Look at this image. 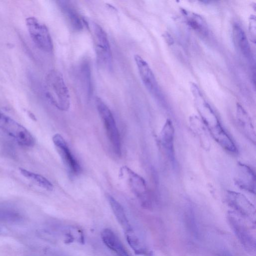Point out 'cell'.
<instances>
[{"label":"cell","mask_w":256,"mask_h":256,"mask_svg":"<svg viewBox=\"0 0 256 256\" xmlns=\"http://www.w3.org/2000/svg\"><path fill=\"white\" fill-rule=\"evenodd\" d=\"M46 96L49 102L57 109L67 111L70 106L68 89L62 74L52 70L46 76Z\"/></svg>","instance_id":"7a4b0ae2"},{"label":"cell","mask_w":256,"mask_h":256,"mask_svg":"<svg viewBox=\"0 0 256 256\" xmlns=\"http://www.w3.org/2000/svg\"><path fill=\"white\" fill-rule=\"evenodd\" d=\"M81 76L84 82L88 94L92 92V81L90 76V69L87 63H84L81 67Z\"/></svg>","instance_id":"603a6c76"},{"label":"cell","mask_w":256,"mask_h":256,"mask_svg":"<svg viewBox=\"0 0 256 256\" xmlns=\"http://www.w3.org/2000/svg\"><path fill=\"white\" fill-rule=\"evenodd\" d=\"M134 58L140 78L144 86L151 94H158V82L150 66L138 54H136Z\"/></svg>","instance_id":"7c38bea8"},{"label":"cell","mask_w":256,"mask_h":256,"mask_svg":"<svg viewBox=\"0 0 256 256\" xmlns=\"http://www.w3.org/2000/svg\"><path fill=\"white\" fill-rule=\"evenodd\" d=\"M174 129L172 122L166 120L160 132V140L169 158L172 162L175 160L174 149Z\"/></svg>","instance_id":"4fadbf2b"},{"label":"cell","mask_w":256,"mask_h":256,"mask_svg":"<svg viewBox=\"0 0 256 256\" xmlns=\"http://www.w3.org/2000/svg\"><path fill=\"white\" fill-rule=\"evenodd\" d=\"M190 123L192 129L199 138L202 146L206 150H208L210 142L202 122L198 116H192L190 118Z\"/></svg>","instance_id":"ac0fdd59"},{"label":"cell","mask_w":256,"mask_h":256,"mask_svg":"<svg viewBox=\"0 0 256 256\" xmlns=\"http://www.w3.org/2000/svg\"><path fill=\"white\" fill-rule=\"evenodd\" d=\"M242 218L234 212L228 213V222L239 242L248 252L252 253L256 248L255 240Z\"/></svg>","instance_id":"ba28073f"},{"label":"cell","mask_w":256,"mask_h":256,"mask_svg":"<svg viewBox=\"0 0 256 256\" xmlns=\"http://www.w3.org/2000/svg\"><path fill=\"white\" fill-rule=\"evenodd\" d=\"M188 16V23L194 30L202 34H207L206 24L200 16L194 13L189 14Z\"/></svg>","instance_id":"7402d4cb"},{"label":"cell","mask_w":256,"mask_h":256,"mask_svg":"<svg viewBox=\"0 0 256 256\" xmlns=\"http://www.w3.org/2000/svg\"><path fill=\"white\" fill-rule=\"evenodd\" d=\"M101 237L104 244L118 256H130L119 238L110 229L104 230Z\"/></svg>","instance_id":"5bb4252c"},{"label":"cell","mask_w":256,"mask_h":256,"mask_svg":"<svg viewBox=\"0 0 256 256\" xmlns=\"http://www.w3.org/2000/svg\"><path fill=\"white\" fill-rule=\"evenodd\" d=\"M108 200L116 218L125 232L132 230L121 204L110 195L108 196Z\"/></svg>","instance_id":"e0dca14e"},{"label":"cell","mask_w":256,"mask_h":256,"mask_svg":"<svg viewBox=\"0 0 256 256\" xmlns=\"http://www.w3.org/2000/svg\"><path fill=\"white\" fill-rule=\"evenodd\" d=\"M234 182L240 189L255 194V174L253 170L246 164L242 162L238 164Z\"/></svg>","instance_id":"8fae6325"},{"label":"cell","mask_w":256,"mask_h":256,"mask_svg":"<svg viewBox=\"0 0 256 256\" xmlns=\"http://www.w3.org/2000/svg\"><path fill=\"white\" fill-rule=\"evenodd\" d=\"M59 6L66 16L70 26L75 30H82L86 22L82 16L68 1H58Z\"/></svg>","instance_id":"9a60e30c"},{"label":"cell","mask_w":256,"mask_h":256,"mask_svg":"<svg viewBox=\"0 0 256 256\" xmlns=\"http://www.w3.org/2000/svg\"><path fill=\"white\" fill-rule=\"evenodd\" d=\"M95 104L114 152L116 154L120 156L122 154L121 139L114 116L109 108L100 98H96Z\"/></svg>","instance_id":"3957f363"},{"label":"cell","mask_w":256,"mask_h":256,"mask_svg":"<svg viewBox=\"0 0 256 256\" xmlns=\"http://www.w3.org/2000/svg\"><path fill=\"white\" fill-rule=\"evenodd\" d=\"M233 35L240 52L245 56L249 57L251 54L250 46L244 30L238 24L233 26Z\"/></svg>","instance_id":"d6986e66"},{"label":"cell","mask_w":256,"mask_h":256,"mask_svg":"<svg viewBox=\"0 0 256 256\" xmlns=\"http://www.w3.org/2000/svg\"><path fill=\"white\" fill-rule=\"evenodd\" d=\"M249 29L251 38L254 42H255L256 38V17L254 15H252L250 18Z\"/></svg>","instance_id":"cb8c5ba5"},{"label":"cell","mask_w":256,"mask_h":256,"mask_svg":"<svg viewBox=\"0 0 256 256\" xmlns=\"http://www.w3.org/2000/svg\"><path fill=\"white\" fill-rule=\"evenodd\" d=\"M26 25L30 37L36 47L44 52H51L53 43L46 26L34 17L28 18Z\"/></svg>","instance_id":"277c9868"},{"label":"cell","mask_w":256,"mask_h":256,"mask_svg":"<svg viewBox=\"0 0 256 256\" xmlns=\"http://www.w3.org/2000/svg\"><path fill=\"white\" fill-rule=\"evenodd\" d=\"M52 140L58 152L67 169L72 174H78L81 170L80 166L72 153L65 140L59 134L54 135Z\"/></svg>","instance_id":"30bf717a"},{"label":"cell","mask_w":256,"mask_h":256,"mask_svg":"<svg viewBox=\"0 0 256 256\" xmlns=\"http://www.w3.org/2000/svg\"><path fill=\"white\" fill-rule=\"evenodd\" d=\"M236 118L238 126L244 135L252 142L255 143L256 133L250 118L238 104L236 105Z\"/></svg>","instance_id":"2e32d148"},{"label":"cell","mask_w":256,"mask_h":256,"mask_svg":"<svg viewBox=\"0 0 256 256\" xmlns=\"http://www.w3.org/2000/svg\"><path fill=\"white\" fill-rule=\"evenodd\" d=\"M120 175L127 181L130 189L139 199L142 205L146 208L150 207V198L145 180L126 166L121 168Z\"/></svg>","instance_id":"5b68a950"},{"label":"cell","mask_w":256,"mask_h":256,"mask_svg":"<svg viewBox=\"0 0 256 256\" xmlns=\"http://www.w3.org/2000/svg\"><path fill=\"white\" fill-rule=\"evenodd\" d=\"M19 171L24 177L35 183L39 186L47 190H53V184L42 176L22 168H20Z\"/></svg>","instance_id":"ffe728a7"},{"label":"cell","mask_w":256,"mask_h":256,"mask_svg":"<svg viewBox=\"0 0 256 256\" xmlns=\"http://www.w3.org/2000/svg\"><path fill=\"white\" fill-rule=\"evenodd\" d=\"M226 202L236 214L240 217L254 222L256 210L252 203L242 194L228 190L226 196Z\"/></svg>","instance_id":"9c48e42d"},{"label":"cell","mask_w":256,"mask_h":256,"mask_svg":"<svg viewBox=\"0 0 256 256\" xmlns=\"http://www.w3.org/2000/svg\"><path fill=\"white\" fill-rule=\"evenodd\" d=\"M163 36L168 44H172L174 42V40L172 36L166 32L164 34Z\"/></svg>","instance_id":"d4e9b609"},{"label":"cell","mask_w":256,"mask_h":256,"mask_svg":"<svg viewBox=\"0 0 256 256\" xmlns=\"http://www.w3.org/2000/svg\"><path fill=\"white\" fill-rule=\"evenodd\" d=\"M126 238L130 246L138 254H146V250L142 246L138 236L134 232L132 229L125 232Z\"/></svg>","instance_id":"44dd1931"},{"label":"cell","mask_w":256,"mask_h":256,"mask_svg":"<svg viewBox=\"0 0 256 256\" xmlns=\"http://www.w3.org/2000/svg\"><path fill=\"white\" fill-rule=\"evenodd\" d=\"M191 90L202 121L213 138L226 150L236 152L237 148L234 143L224 130L211 107L205 101L198 88L195 86Z\"/></svg>","instance_id":"6da1fadb"},{"label":"cell","mask_w":256,"mask_h":256,"mask_svg":"<svg viewBox=\"0 0 256 256\" xmlns=\"http://www.w3.org/2000/svg\"><path fill=\"white\" fill-rule=\"evenodd\" d=\"M92 30L94 49L98 62L103 66L110 68L112 56L106 33L97 24H93Z\"/></svg>","instance_id":"52a82bcc"},{"label":"cell","mask_w":256,"mask_h":256,"mask_svg":"<svg viewBox=\"0 0 256 256\" xmlns=\"http://www.w3.org/2000/svg\"><path fill=\"white\" fill-rule=\"evenodd\" d=\"M0 129L25 146H32L34 140L31 134L22 125L0 112Z\"/></svg>","instance_id":"8992f818"}]
</instances>
